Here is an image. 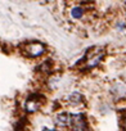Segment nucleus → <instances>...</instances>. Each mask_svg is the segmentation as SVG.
Listing matches in <instances>:
<instances>
[{
    "instance_id": "nucleus-1",
    "label": "nucleus",
    "mask_w": 126,
    "mask_h": 131,
    "mask_svg": "<svg viewBox=\"0 0 126 131\" xmlns=\"http://www.w3.org/2000/svg\"><path fill=\"white\" fill-rule=\"evenodd\" d=\"M22 50H23L25 55H27L30 58H37L45 53V45L39 41H30L23 45Z\"/></svg>"
},
{
    "instance_id": "nucleus-2",
    "label": "nucleus",
    "mask_w": 126,
    "mask_h": 131,
    "mask_svg": "<svg viewBox=\"0 0 126 131\" xmlns=\"http://www.w3.org/2000/svg\"><path fill=\"white\" fill-rule=\"evenodd\" d=\"M71 131H89V125L84 113H74L71 114L70 122Z\"/></svg>"
},
{
    "instance_id": "nucleus-3",
    "label": "nucleus",
    "mask_w": 126,
    "mask_h": 131,
    "mask_svg": "<svg viewBox=\"0 0 126 131\" xmlns=\"http://www.w3.org/2000/svg\"><path fill=\"white\" fill-rule=\"evenodd\" d=\"M104 55H106V53H104L102 49L95 50V51H93V53H89V54L86 55L85 67H86V68H94V67H97V66L103 60Z\"/></svg>"
},
{
    "instance_id": "nucleus-4",
    "label": "nucleus",
    "mask_w": 126,
    "mask_h": 131,
    "mask_svg": "<svg viewBox=\"0 0 126 131\" xmlns=\"http://www.w3.org/2000/svg\"><path fill=\"white\" fill-rule=\"evenodd\" d=\"M54 122L59 127H68L71 122V114L67 112H59L54 116Z\"/></svg>"
},
{
    "instance_id": "nucleus-5",
    "label": "nucleus",
    "mask_w": 126,
    "mask_h": 131,
    "mask_svg": "<svg viewBox=\"0 0 126 131\" xmlns=\"http://www.w3.org/2000/svg\"><path fill=\"white\" fill-rule=\"evenodd\" d=\"M40 108V102L35 98H30L25 102V111L27 113H35Z\"/></svg>"
},
{
    "instance_id": "nucleus-6",
    "label": "nucleus",
    "mask_w": 126,
    "mask_h": 131,
    "mask_svg": "<svg viewBox=\"0 0 126 131\" xmlns=\"http://www.w3.org/2000/svg\"><path fill=\"white\" fill-rule=\"evenodd\" d=\"M68 102H70V104H72V105H79V104H81V103L84 102V96H82L81 93L74 91V93H71V94L68 95Z\"/></svg>"
},
{
    "instance_id": "nucleus-7",
    "label": "nucleus",
    "mask_w": 126,
    "mask_h": 131,
    "mask_svg": "<svg viewBox=\"0 0 126 131\" xmlns=\"http://www.w3.org/2000/svg\"><path fill=\"white\" fill-rule=\"evenodd\" d=\"M84 8L82 7H74L71 9V17L74 19H81L82 16H84Z\"/></svg>"
},
{
    "instance_id": "nucleus-8",
    "label": "nucleus",
    "mask_w": 126,
    "mask_h": 131,
    "mask_svg": "<svg viewBox=\"0 0 126 131\" xmlns=\"http://www.w3.org/2000/svg\"><path fill=\"white\" fill-rule=\"evenodd\" d=\"M116 28H117L118 31H123V30L126 28V23L121 21V22H118V23L116 25Z\"/></svg>"
},
{
    "instance_id": "nucleus-9",
    "label": "nucleus",
    "mask_w": 126,
    "mask_h": 131,
    "mask_svg": "<svg viewBox=\"0 0 126 131\" xmlns=\"http://www.w3.org/2000/svg\"><path fill=\"white\" fill-rule=\"evenodd\" d=\"M122 130L126 131V112H125V114L122 117Z\"/></svg>"
},
{
    "instance_id": "nucleus-10",
    "label": "nucleus",
    "mask_w": 126,
    "mask_h": 131,
    "mask_svg": "<svg viewBox=\"0 0 126 131\" xmlns=\"http://www.w3.org/2000/svg\"><path fill=\"white\" fill-rule=\"evenodd\" d=\"M41 131H57V130H54V128H49V127L44 126V127L41 128Z\"/></svg>"
},
{
    "instance_id": "nucleus-11",
    "label": "nucleus",
    "mask_w": 126,
    "mask_h": 131,
    "mask_svg": "<svg viewBox=\"0 0 126 131\" xmlns=\"http://www.w3.org/2000/svg\"><path fill=\"white\" fill-rule=\"evenodd\" d=\"M125 5H126V2H125Z\"/></svg>"
}]
</instances>
